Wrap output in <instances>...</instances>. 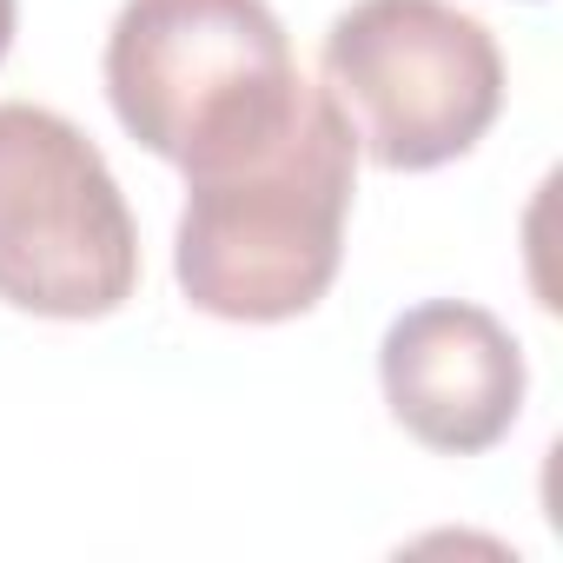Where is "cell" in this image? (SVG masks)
Masks as SVG:
<instances>
[{
	"instance_id": "1",
	"label": "cell",
	"mask_w": 563,
	"mask_h": 563,
	"mask_svg": "<svg viewBox=\"0 0 563 563\" xmlns=\"http://www.w3.org/2000/svg\"><path fill=\"white\" fill-rule=\"evenodd\" d=\"M358 140L325 87H299L272 133L186 166L173 239L179 292L225 325H278L312 312L345 258Z\"/></svg>"
},
{
	"instance_id": "2",
	"label": "cell",
	"mask_w": 563,
	"mask_h": 563,
	"mask_svg": "<svg viewBox=\"0 0 563 563\" xmlns=\"http://www.w3.org/2000/svg\"><path fill=\"white\" fill-rule=\"evenodd\" d=\"M299 87L306 74L265 0H126L107 34L120 126L179 173L272 133Z\"/></svg>"
},
{
	"instance_id": "3",
	"label": "cell",
	"mask_w": 563,
	"mask_h": 563,
	"mask_svg": "<svg viewBox=\"0 0 563 563\" xmlns=\"http://www.w3.org/2000/svg\"><path fill=\"white\" fill-rule=\"evenodd\" d=\"M140 292V225L107 153L54 107L0 100V299L107 319Z\"/></svg>"
},
{
	"instance_id": "4",
	"label": "cell",
	"mask_w": 563,
	"mask_h": 563,
	"mask_svg": "<svg viewBox=\"0 0 563 563\" xmlns=\"http://www.w3.org/2000/svg\"><path fill=\"white\" fill-rule=\"evenodd\" d=\"M325 93L385 173H431L504 113V54L451 0H358L325 34Z\"/></svg>"
},
{
	"instance_id": "5",
	"label": "cell",
	"mask_w": 563,
	"mask_h": 563,
	"mask_svg": "<svg viewBox=\"0 0 563 563\" xmlns=\"http://www.w3.org/2000/svg\"><path fill=\"white\" fill-rule=\"evenodd\" d=\"M378 385L391 418L444 457H477L510 438L523 411V345L464 299H424L391 319L378 345Z\"/></svg>"
},
{
	"instance_id": "6",
	"label": "cell",
	"mask_w": 563,
	"mask_h": 563,
	"mask_svg": "<svg viewBox=\"0 0 563 563\" xmlns=\"http://www.w3.org/2000/svg\"><path fill=\"white\" fill-rule=\"evenodd\" d=\"M14 14H21L14 0H0V60H8V47H14Z\"/></svg>"
}]
</instances>
